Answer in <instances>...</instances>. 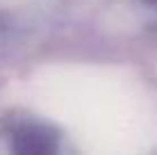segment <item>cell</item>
Segmentation results:
<instances>
[{
  "label": "cell",
  "mask_w": 157,
  "mask_h": 155,
  "mask_svg": "<svg viewBox=\"0 0 157 155\" xmlns=\"http://www.w3.org/2000/svg\"><path fill=\"white\" fill-rule=\"evenodd\" d=\"M146 2H148V5H157V0H146Z\"/></svg>",
  "instance_id": "7a4b0ae2"
},
{
  "label": "cell",
  "mask_w": 157,
  "mask_h": 155,
  "mask_svg": "<svg viewBox=\"0 0 157 155\" xmlns=\"http://www.w3.org/2000/svg\"><path fill=\"white\" fill-rule=\"evenodd\" d=\"M57 137L43 126H23L14 132V148L18 153H52Z\"/></svg>",
  "instance_id": "6da1fadb"
}]
</instances>
